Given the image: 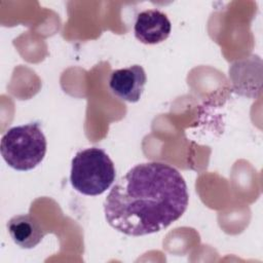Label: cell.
<instances>
[{"label": "cell", "mask_w": 263, "mask_h": 263, "mask_svg": "<svg viewBox=\"0 0 263 263\" xmlns=\"http://www.w3.org/2000/svg\"><path fill=\"white\" fill-rule=\"evenodd\" d=\"M187 185L174 166L144 162L133 166L112 187L104 201L108 224L130 236L158 232L185 213Z\"/></svg>", "instance_id": "6da1fadb"}, {"label": "cell", "mask_w": 263, "mask_h": 263, "mask_svg": "<svg viewBox=\"0 0 263 263\" xmlns=\"http://www.w3.org/2000/svg\"><path fill=\"white\" fill-rule=\"evenodd\" d=\"M47 143L38 122L9 128L1 138L0 151L5 162L16 171L35 168L44 158Z\"/></svg>", "instance_id": "7a4b0ae2"}, {"label": "cell", "mask_w": 263, "mask_h": 263, "mask_svg": "<svg viewBox=\"0 0 263 263\" xmlns=\"http://www.w3.org/2000/svg\"><path fill=\"white\" fill-rule=\"evenodd\" d=\"M147 81L145 70L140 65L118 69L111 73L109 87L113 95L128 103L138 102Z\"/></svg>", "instance_id": "277c9868"}, {"label": "cell", "mask_w": 263, "mask_h": 263, "mask_svg": "<svg viewBox=\"0 0 263 263\" xmlns=\"http://www.w3.org/2000/svg\"><path fill=\"white\" fill-rule=\"evenodd\" d=\"M172 24L159 9H147L137 15L134 26L136 38L144 44H158L167 39Z\"/></svg>", "instance_id": "5b68a950"}, {"label": "cell", "mask_w": 263, "mask_h": 263, "mask_svg": "<svg viewBox=\"0 0 263 263\" xmlns=\"http://www.w3.org/2000/svg\"><path fill=\"white\" fill-rule=\"evenodd\" d=\"M255 58L254 55L234 62L229 68V78L235 92L255 97Z\"/></svg>", "instance_id": "52a82bcc"}, {"label": "cell", "mask_w": 263, "mask_h": 263, "mask_svg": "<svg viewBox=\"0 0 263 263\" xmlns=\"http://www.w3.org/2000/svg\"><path fill=\"white\" fill-rule=\"evenodd\" d=\"M6 227L13 242L22 249L35 248L45 234L39 221L29 214L13 216L8 220Z\"/></svg>", "instance_id": "8992f818"}, {"label": "cell", "mask_w": 263, "mask_h": 263, "mask_svg": "<svg viewBox=\"0 0 263 263\" xmlns=\"http://www.w3.org/2000/svg\"><path fill=\"white\" fill-rule=\"evenodd\" d=\"M115 177L114 163L101 148L80 150L72 159L71 185L84 195L96 196L104 193L115 181Z\"/></svg>", "instance_id": "3957f363"}]
</instances>
